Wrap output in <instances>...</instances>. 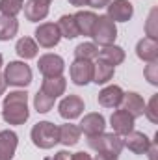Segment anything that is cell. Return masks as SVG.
<instances>
[{"mask_svg":"<svg viewBox=\"0 0 158 160\" xmlns=\"http://www.w3.org/2000/svg\"><path fill=\"white\" fill-rule=\"evenodd\" d=\"M34 36H36V43L43 48H54V47H58V43L62 39L56 22H41L36 28Z\"/></svg>","mask_w":158,"mask_h":160,"instance_id":"obj_7","label":"cell"},{"mask_svg":"<svg viewBox=\"0 0 158 160\" xmlns=\"http://www.w3.org/2000/svg\"><path fill=\"white\" fill-rule=\"evenodd\" d=\"M93 160H117V157H110V155H104V153H97Z\"/></svg>","mask_w":158,"mask_h":160,"instance_id":"obj_37","label":"cell"},{"mask_svg":"<svg viewBox=\"0 0 158 160\" xmlns=\"http://www.w3.org/2000/svg\"><path fill=\"white\" fill-rule=\"evenodd\" d=\"M151 143L153 142L149 140V136L145 132H140V130H132L126 136H123V145L134 155H145L147 149L151 147Z\"/></svg>","mask_w":158,"mask_h":160,"instance_id":"obj_11","label":"cell"},{"mask_svg":"<svg viewBox=\"0 0 158 160\" xmlns=\"http://www.w3.org/2000/svg\"><path fill=\"white\" fill-rule=\"evenodd\" d=\"M156 15H158V9L153 8L151 13H149V19H147V24H145V32H147V38L151 39H158V26H156Z\"/></svg>","mask_w":158,"mask_h":160,"instance_id":"obj_30","label":"cell"},{"mask_svg":"<svg viewBox=\"0 0 158 160\" xmlns=\"http://www.w3.org/2000/svg\"><path fill=\"white\" fill-rule=\"evenodd\" d=\"M6 88H7V86H6V80H4L2 75H0V95H4V93H6Z\"/></svg>","mask_w":158,"mask_h":160,"instance_id":"obj_39","label":"cell"},{"mask_svg":"<svg viewBox=\"0 0 158 160\" xmlns=\"http://www.w3.org/2000/svg\"><path fill=\"white\" fill-rule=\"evenodd\" d=\"M37 69L43 75V78H52V77H63V71H65V62L62 56L58 54H43L39 56V62H37Z\"/></svg>","mask_w":158,"mask_h":160,"instance_id":"obj_6","label":"cell"},{"mask_svg":"<svg viewBox=\"0 0 158 160\" xmlns=\"http://www.w3.org/2000/svg\"><path fill=\"white\" fill-rule=\"evenodd\" d=\"M67 89V80L63 77H52V78H43L41 84V91L52 99H58L60 95H63Z\"/></svg>","mask_w":158,"mask_h":160,"instance_id":"obj_20","label":"cell"},{"mask_svg":"<svg viewBox=\"0 0 158 160\" xmlns=\"http://www.w3.org/2000/svg\"><path fill=\"white\" fill-rule=\"evenodd\" d=\"M114 75H116V67L97 60L93 63V80L91 82H95L97 86H104V84H108L110 80L114 78Z\"/></svg>","mask_w":158,"mask_h":160,"instance_id":"obj_24","label":"cell"},{"mask_svg":"<svg viewBox=\"0 0 158 160\" xmlns=\"http://www.w3.org/2000/svg\"><path fill=\"white\" fill-rule=\"evenodd\" d=\"M110 2H112V0H87V6L93 8V9H102V8H106Z\"/></svg>","mask_w":158,"mask_h":160,"instance_id":"obj_33","label":"cell"},{"mask_svg":"<svg viewBox=\"0 0 158 160\" xmlns=\"http://www.w3.org/2000/svg\"><path fill=\"white\" fill-rule=\"evenodd\" d=\"M37 50H39V45L36 43V39H32V38H21V39L17 41V45H15V52H17V56L24 62V60H32V58H36L37 56Z\"/></svg>","mask_w":158,"mask_h":160,"instance_id":"obj_23","label":"cell"},{"mask_svg":"<svg viewBox=\"0 0 158 160\" xmlns=\"http://www.w3.org/2000/svg\"><path fill=\"white\" fill-rule=\"evenodd\" d=\"M37 2H41V4H47V6H50V2H52V0H37Z\"/></svg>","mask_w":158,"mask_h":160,"instance_id":"obj_40","label":"cell"},{"mask_svg":"<svg viewBox=\"0 0 158 160\" xmlns=\"http://www.w3.org/2000/svg\"><path fill=\"white\" fill-rule=\"evenodd\" d=\"M87 145L97 151V153H104V155H110V157H119L121 151H123V138L117 136L116 132H101V134H95V136H89L87 138Z\"/></svg>","mask_w":158,"mask_h":160,"instance_id":"obj_2","label":"cell"},{"mask_svg":"<svg viewBox=\"0 0 158 160\" xmlns=\"http://www.w3.org/2000/svg\"><path fill=\"white\" fill-rule=\"evenodd\" d=\"M97 60H101V62H104V63L116 67V65H121V63L125 62V50H123L119 45H116V43H114V45H108V47H102V48L99 50Z\"/></svg>","mask_w":158,"mask_h":160,"instance_id":"obj_19","label":"cell"},{"mask_svg":"<svg viewBox=\"0 0 158 160\" xmlns=\"http://www.w3.org/2000/svg\"><path fill=\"white\" fill-rule=\"evenodd\" d=\"M71 160H93L91 158V155H87V153H84V151H80V153H75Z\"/></svg>","mask_w":158,"mask_h":160,"instance_id":"obj_35","label":"cell"},{"mask_svg":"<svg viewBox=\"0 0 158 160\" xmlns=\"http://www.w3.org/2000/svg\"><path fill=\"white\" fill-rule=\"evenodd\" d=\"M69 75L73 84L77 86H87L93 80V62L89 60H75L69 67Z\"/></svg>","mask_w":158,"mask_h":160,"instance_id":"obj_9","label":"cell"},{"mask_svg":"<svg viewBox=\"0 0 158 160\" xmlns=\"http://www.w3.org/2000/svg\"><path fill=\"white\" fill-rule=\"evenodd\" d=\"M75 22H77V28H78L80 36H86V38H91L93 34V26L97 22V13L93 11H86V9H80L75 15Z\"/></svg>","mask_w":158,"mask_h":160,"instance_id":"obj_18","label":"cell"},{"mask_svg":"<svg viewBox=\"0 0 158 160\" xmlns=\"http://www.w3.org/2000/svg\"><path fill=\"white\" fill-rule=\"evenodd\" d=\"M4 80L6 86H13V88H26L32 84V69L30 65H26L24 62H9L4 69Z\"/></svg>","mask_w":158,"mask_h":160,"instance_id":"obj_4","label":"cell"},{"mask_svg":"<svg viewBox=\"0 0 158 160\" xmlns=\"http://www.w3.org/2000/svg\"><path fill=\"white\" fill-rule=\"evenodd\" d=\"M30 138H32L36 147H39V149H52L56 143H60L58 125H54L50 121H39V123H36L32 127Z\"/></svg>","mask_w":158,"mask_h":160,"instance_id":"obj_3","label":"cell"},{"mask_svg":"<svg viewBox=\"0 0 158 160\" xmlns=\"http://www.w3.org/2000/svg\"><path fill=\"white\" fill-rule=\"evenodd\" d=\"M93 43L99 47H108V45H114L117 39V26L112 19H108L106 15H101L97 17V22L93 26Z\"/></svg>","mask_w":158,"mask_h":160,"instance_id":"obj_5","label":"cell"},{"mask_svg":"<svg viewBox=\"0 0 158 160\" xmlns=\"http://www.w3.org/2000/svg\"><path fill=\"white\" fill-rule=\"evenodd\" d=\"M19 32V21L15 17H4L0 15V41L13 39Z\"/></svg>","mask_w":158,"mask_h":160,"instance_id":"obj_26","label":"cell"},{"mask_svg":"<svg viewBox=\"0 0 158 160\" xmlns=\"http://www.w3.org/2000/svg\"><path fill=\"white\" fill-rule=\"evenodd\" d=\"M123 89L119 88V86H106V88H102L101 91H99V97H97V101H99V104L101 106H104V108H117L121 106V101H123Z\"/></svg>","mask_w":158,"mask_h":160,"instance_id":"obj_16","label":"cell"},{"mask_svg":"<svg viewBox=\"0 0 158 160\" xmlns=\"http://www.w3.org/2000/svg\"><path fill=\"white\" fill-rule=\"evenodd\" d=\"M71 6H75V8H82V6H87V0H67Z\"/></svg>","mask_w":158,"mask_h":160,"instance_id":"obj_38","label":"cell"},{"mask_svg":"<svg viewBox=\"0 0 158 160\" xmlns=\"http://www.w3.org/2000/svg\"><path fill=\"white\" fill-rule=\"evenodd\" d=\"M143 75H145V78L149 80V84L158 86V62H156V60L147 63V67H145Z\"/></svg>","mask_w":158,"mask_h":160,"instance_id":"obj_31","label":"cell"},{"mask_svg":"<svg viewBox=\"0 0 158 160\" xmlns=\"http://www.w3.org/2000/svg\"><path fill=\"white\" fill-rule=\"evenodd\" d=\"M54 102H56V99L45 95L41 89L34 95V108H36L37 114H47V112H50L52 106H54Z\"/></svg>","mask_w":158,"mask_h":160,"instance_id":"obj_29","label":"cell"},{"mask_svg":"<svg viewBox=\"0 0 158 160\" xmlns=\"http://www.w3.org/2000/svg\"><path fill=\"white\" fill-rule=\"evenodd\" d=\"M78 128H80L82 134H86V136L89 138V136H95V134L104 132V128H106V119H104V116L99 114V112H89V114H86V116L82 118Z\"/></svg>","mask_w":158,"mask_h":160,"instance_id":"obj_12","label":"cell"},{"mask_svg":"<svg viewBox=\"0 0 158 160\" xmlns=\"http://www.w3.org/2000/svg\"><path fill=\"white\" fill-rule=\"evenodd\" d=\"M134 121L136 119L130 114H126L125 110H116L112 114V118H110V125H112L114 132L123 138V136H126L128 132L134 130Z\"/></svg>","mask_w":158,"mask_h":160,"instance_id":"obj_14","label":"cell"},{"mask_svg":"<svg viewBox=\"0 0 158 160\" xmlns=\"http://www.w3.org/2000/svg\"><path fill=\"white\" fill-rule=\"evenodd\" d=\"M2 65H4V56L0 54V67H2Z\"/></svg>","mask_w":158,"mask_h":160,"instance_id":"obj_41","label":"cell"},{"mask_svg":"<svg viewBox=\"0 0 158 160\" xmlns=\"http://www.w3.org/2000/svg\"><path fill=\"white\" fill-rule=\"evenodd\" d=\"M17 145H19V136L6 128V130H0V160H11L15 157V151H17Z\"/></svg>","mask_w":158,"mask_h":160,"instance_id":"obj_15","label":"cell"},{"mask_svg":"<svg viewBox=\"0 0 158 160\" xmlns=\"http://www.w3.org/2000/svg\"><path fill=\"white\" fill-rule=\"evenodd\" d=\"M84 108H86L84 106V101H82V97H78V95H67L58 104L60 116L67 121H73V119H77V118H80L82 112H84Z\"/></svg>","mask_w":158,"mask_h":160,"instance_id":"obj_10","label":"cell"},{"mask_svg":"<svg viewBox=\"0 0 158 160\" xmlns=\"http://www.w3.org/2000/svg\"><path fill=\"white\" fill-rule=\"evenodd\" d=\"M58 136H60V143H63L65 147H73L80 142V132L78 125H73V123H65L62 127H58Z\"/></svg>","mask_w":158,"mask_h":160,"instance_id":"obj_22","label":"cell"},{"mask_svg":"<svg viewBox=\"0 0 158 160\" xmlns=\"http://www.w3.org/2000/svg\"><path fill=\"white\" fill-rule=\"evenodd\" d=\"M71 157H73V155H71L69 151H65V149H63V151H58L52 158H47V160H71Z\"/></svg>","mask_w":158,"mask_h":160,"instance_id":"obj_34","label":"cell"},{"mask_svg":"<svg viewBox=\"0 0 158 160\" xmlns=\"http://www.w3.org/2000/svg\"><path fill=\"white\" fill-rule=\"evenodd\" d=\"M22 9H24V17L30 22H39L43 19H47V15H48V6L41 4L37 0H26Z\"/></svg>","mask_w":158,"mask_h":160,"instance_id":"obj_21","label":"cell"},{"mask_svg":"<svg viewBox=\"0 0 158 160\" xmlns=\"http://www.w3.org/2000/svg\"><path fill=\"white\" fill-rule=\"evenodd\" d=\"M156 101H158V95H153V97H151V101H149V104H145V114H143V116H147V119L151 121V123H156V121H158Z\"/></svg>","mask_w":158,"mask_h":160,"instance_id":"obj_32","label":"cell"},{"mask_svg":"<svg viewBox=\"0 0 158 160\" xmlns=\"http://www.w3.org/2000/svg\"><path fill=\"white\" fill-rule=\"evenodd\" d=\"M134 15V6L128 0H112L106 6V17L114 22H128Z\"/></svg>","mask_w":158,"mask_h":160,"instance_id":"obj_8","label":"cell"},{"mask_svg":"<svg viewBox=\"0 0 158 160\" xmlns=\"http://www.w3.org/2000/svg\"><path fill=\"white\" fill-rule=\"evenodd\" d=\"M145 155H149V160H156V143H151V147L147 149Z\"/></svg>","mask_w":158,"mask_h":160,"instance_id":"obj_36","label":"cell"},{"mask_svg":"<svg viewBox=\"0 0 158 160\" xmlns=\"http://www.w3.org/2000/svg\"><path fill=\"white\" fill-rule=\"evenodd\" d=\"M58 30H60V36L65 38V39H75L78 38V28H77V22H75V17L73 15H62L56 22Z\"/></svg>","mask_w":158,"mask_h":160,"instance_id":"obj_25","label":"cell"},{"mask_svg":"<svg viewBox=\"0 0 158 160\" xmlns=\"http://www.w3.org/2000/svg\"><path fill=\"white\" fill-rule=\"evenodd\" d=\"M136 56L147 63L158 60V39H151V38L140 39L136 45Z\"/></svg>","mask_w":158,"mask_h":160,"instance_id":"obj_17","label":"cell"},{"mask_svg":"<svg viewBox=\"0 0 158 160\" xmlns=\"http://www.w3.org/2000/svg\"><path fill=\"white\" fill-rule=\"evenodd\" d=\"M24 8V0H0V15L17 17Z\"/></svg>","mask_w":158,"mask_h":160,"instance_id":"obj_28","label":"cell"},{"mask_svg":"<svg viewBox=\"0 0 158 160\" xmlns=\"http://www.w3.org/2000/svg\"><path fill=\"white\" fill-rule=\"evenodd\" d=\"M99 56V47L93 43V41H86V43H80L75 48V60H97Z\"/></svg>","mask_w":158,"mask_h":160,"instance_id":"obj_27","label":"cell"},{"mask_svg":"<svg viewBox=\"0 0 158 160\" xmlns=\"http://www.w3.org/2000/svg\"><path fill=\"white\" fill-rule=\"evenodd\" d=\"M28 118V93L24 89L9 91L2 101V119L7 125H24Z\"/></svg>","mask_w":158,"mask_h":160,"instance_id":"obj_1","label":"cell"},{"mask_svg":"<svg viewBox=\"0 0 158 160\" xmlns=\"http://www.w3.org/2000/svg\"><path fill=\"white\" fill-rule=\"evenodd\" d=\"M121 110H125L126 114H130L134 119L141 118L145 114V101L140 93L136 91H126L123 93V101H121Z\"/></svg>","mask_w":158,"mask_h":160,"instance_id":"obj_13","label":"cell"}]
</instances>
